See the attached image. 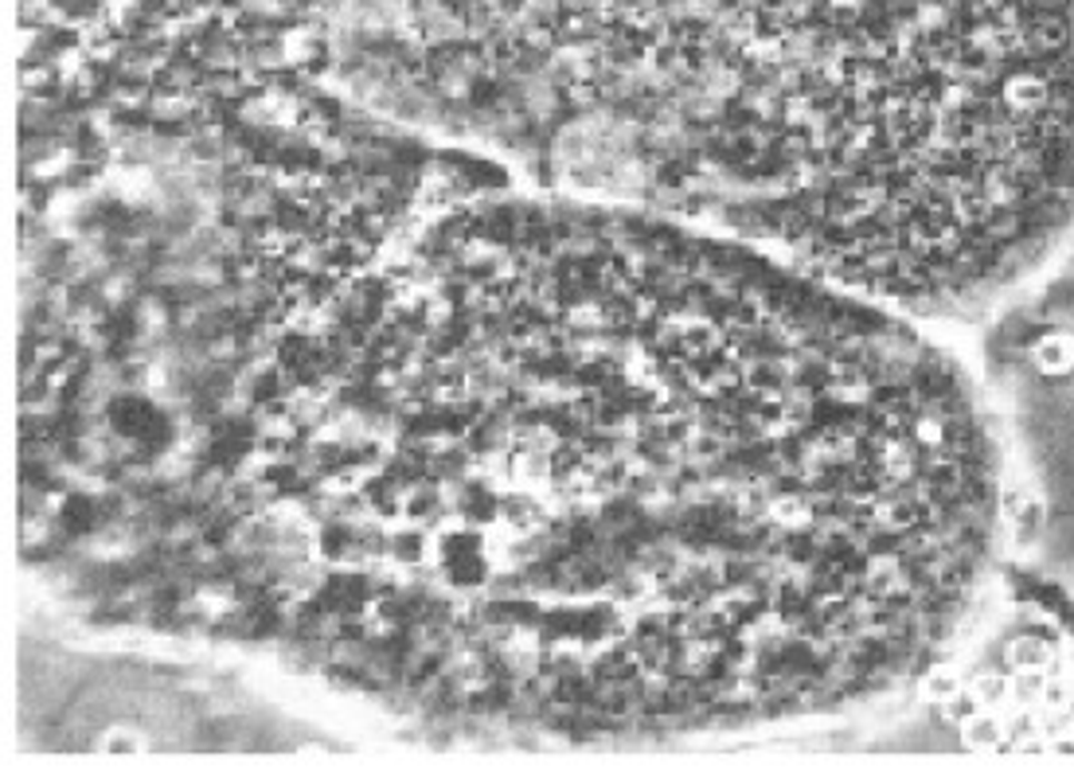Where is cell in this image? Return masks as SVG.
<instances>
[{
  "label": "cell",
  "mask_w": 1074,
  "mask_h": 769,
  "mask_svg": "<svg viewBox=\"0 0 1074 769\" xmlns=\"http://www.w3.org/2000/svg\"><path fill=\"white\" fill-rule=\"evenodd\" d=\"M102 504H98L95 496H67L63 504H59V524L67 528L71 535H87V532H95L98 524H102Z\"/></svg>",
  "instance_id": "cell-5"
},
{
  "label": "cell",
  "mask_w": 1074,
  "mask_h": 769,
  "mask_svg": "<svg viewBox=\"0 0 1074 769\" xmlns=\"http://www.w3.org/2000/svg\"><path fill=\"white\" fill-rule=\"evenodd\" d=\"M501 524L512 528V535H528L543 524V504L532 496V492L516 489L501 496Z\"/></svg>",
  "instance_id": "cell-4"
},
{
  "label": "cell",
  "mask_w": 1074,
  "mask_h": 769,
  "mask_svg": "<svg viewBox=\"0 0 1074 769\" xmlns=\"http://www.w3.org/2000/svg\"><path fill=\"white\" fill-rule=\"evenodd\" d=\"M430 551H434V543H430V535L422 532V524L398 528V532L387 540V555L395 559V563H403V566H418Z\"/></svg>",
  "instance_id": "cell-7"
},
{
  "label": "cell",
  "mask_w": 1074,
  "mask_h": 769,
  "mask_svg": "<svg viewBox=\"0 0 1074 769\" xmlns=\"http://www.w3.org/2000/svg\"><path fill=\"white\" fill-rule=\"evenodd\" d=\"M962 738H965V746H969V750L988 753V750H996V746L1004 742V727L993 719V714H969V719H965V727H962Z\"/></svg>",
  "instance_id": "cell-8"
},
{
  "label": "cell",
  "mask_w": 1074,
  "mask_h": 769,
  "mask_svg": "<svg viewBox=\"0 0 1074 769\" xmlns=\"http://www.w3.org/2000/svg\"><path fill=\"white\" fill-rule=\"evenodd\" d=\"M434 563L442 566L454 590H477L481 582H489L493 543L489 535H481V528H446L442 535H434Z\"/></svg>",
  "instance_id": "cell-1"
},
{
  "label": "cell",
  "mask_w": 1074,
  "mask_h": 769,
  "mask_svg": "<svg viewBox=\"0 0 1074 769\" xmlns=\"http://www.w3.org/2000/svg\"><path fill=\"white\" fill-rule=\"evenodd\" d=\"M1032 356H1035V367H1039V372H1047V375L1071 372V367H1074V336H1063V333L1043 336V341L1035 344Z\"/></svg>",
  "instance_id": "cell-6"
},
{
  "label": "cell",
  "mask_w": 1074,
  "mask_h": 769,
  "mask_svg": "<svg viewBox=\"0 0 1074 769\" xmlns=\"http://www.w3.org/2000/svg\"><path fill=\"white\" fill-rule=\"evenodd\" d=\"M1004 696V680H977V703H996Z\"/></svg>",
  "instance_id": "cell-10"
},
{
  "label": "cell",
  "mask_w": 1074,
  "mask_h": 769,
  "mask_svg": "<svg viewBox=\"0 0 1074 769\" xmlns=\"http://www.w3.org/2000/svg\"><path fill=\"white\" fill-rule=\"evenodd\" d=\"M106 422H110V430L121 442L152 445V450H160L168 442V418L145 395H118L110 403Z\"/></svg>",
  "instance_id": "cell-2"
},
{
  "label": "cell",
  "mask_w": 1074,
  "mask_h": 769,
  "mask_svg": "<svg viewBox=\"0 0 1074 769\" xmlns=\"http://www.w3.org/2000/svg\"><path fill=\"white\" fill-rule=\"evenodd\" d=\"M501 496L504 492H496L493 481H470L462 484V492L454 496V516L462 520V524L470 528H493L501 524Z\"/></svg>",
  "instance_id": "cell-3"
},
{
  "label": "cell",
  "mask_w": 1074,
  "mask_h": 769,
  "mask_svg": "<svg viewBox=\"0 0 1074 769\" xmlns=\"http://www.w3.org/2000/svg\"><path fill=\"white\" fill-rule=\"evenodd\" d=\"M1008 660L1016 668H1039L1043 660H1047V644H1043V641H1016L1008 649Z\"/></svg>",
  "instance_id": "cell-9"
}]
</instances>
